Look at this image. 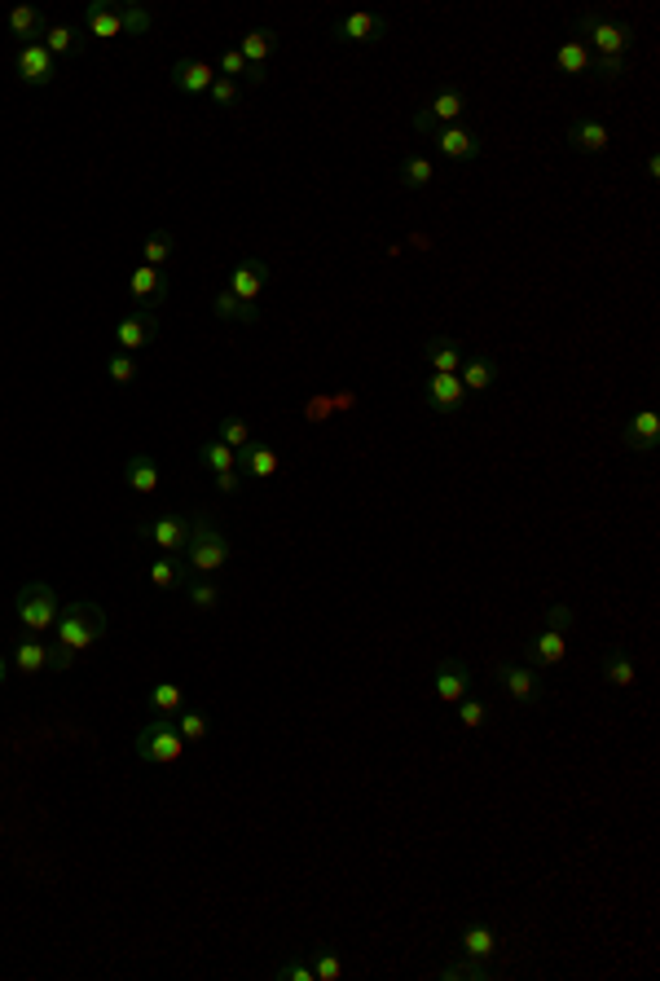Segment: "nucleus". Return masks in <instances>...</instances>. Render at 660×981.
<instances>
[{"label":"nucleus","instance_id":"nucleus-8","mask_svg":"<svg viewBox=\"0 0 660 981\" xmlns=\"http://www.w3.org/2000/svg\"><path fill=\"white\" fill-rule=\"evenodd\" d=\"M128 295H132V308L154 313V308L172 295V273L168 269H150V264H137L132 278H128Z\"/></svg>","mask_w":660,"mask_h":981},{"label":"nucleus","instance_id":"nucleus-32","mask_svg":"<svg viewBox=\"0 0 660 981\" xmlns=\"http://www.w3.org/2000/svg\"><path fill=\"white\" fill-rule=\"evenodd\" d=\"M159 462H154L150 454H137V458H128L124 462V484L128 489H137V493H159Z\"/></svg>","mask_w":660,"mask_h":981},{"label":"nucleus","instance_id":"nucleus-21","mask_svg":"<svg viewBox=\"0 0 660 981\" xmlns=\"http://www.w3.org/2000/svg\"><path fill=\"white\" fill-rule=\"evenodd\" d=\"M462 357H467V348H462L458 339H449V335H436V339H427V344H423L427 374H458Z\"/></svg>","mask_w":660,"mask_h":981},{"label":"nucleus","instance_id":"nucleus-34","mask_svg":"<svg viewBox=\"0 0 660 981\" xmlns=\"http://www.w3.org/2000/svg\"><path fill=\"white\" fill-rule=\"evenodd\" d=\"M40 44H44V49H49L58 62H66V58H75V53L84 49V36H80L75 27H49Z\"/></svg>","mask_w":660,"mask_h":981},{"label":"nucleus","instance_id":"nucleus-14","mask_svg":"<svg viewBox=\"0 0 660 981\" xmlns=\"http://www.w3.org/2000/svg\"><path fill=\"white\" fill-rule=\"evenodd\" d=\"M264 282H269V264L247 256V260H238L234 269H229L225 291L234 295L238 304H256V300H260V291H264Z\"/></svg>","mask_w":660,"mask_h":981},{"label":"nucleus","instance_id":"nucleus-41","mask_svg":"<svg viewBox=\"0 0 660 981\" xmlns=\"http://www.w3.org/2000/svg\"><path fill=\"white\" fill-rule=\"evenodd\" d=\"M185 599H190V608H198V612H212L216 608V603H220V586H216V581H185Z\"/></svg>","mask_w":660,"mask_h":981},{"label":"nucleus","instance_id":"nucleus-6","mask_svg":"<svg viewBox=\"0 0 660 981\" xmlns=\"http://www.w3.org/2000/svg\"><path fill=\"white\" fill-rule=\"evenodd\" d=\"M462 115H467V93H462V88H440V93L423 110H414L410 124H414L418 137H432L436 128L462 124Z\"/></svg>","mask_w":660,"mask_h":981},{"label":"nucleus","instance_id":"nucleus-1","mask_svg":"<svg viewBox=\"0 0 660 981\" xmlns=\"http://www.w3.org/2000/svg\"><path fill=\"white\" fill-rule=\"evenodd\" d=\"M572 36L594 53V75L599 84H621L630 71V44H634V27L612 9H581L572 18Z\"/></svg>","mask_w":660,"mask_h":981},{"label":"nucleus","instance_id":"nucleus-18","mask_svg":"<svg viewBox=\"0 0 660 981\" xmlns=\"http://www.w3.org/2000/svg\"><path fill=\"white\" fill-rule=\"evenodd\" d=\"M168 80H172L176 93H185V97H207V88H212L216 71L207 62H198V58H176Z\"/></svg>","mask_w":660,"mask_h":981},{"label":"nucleus","instance_id":"nucleus-42","mask_svg":"<svg viewBox=\"0 0 660 981\" xmlns=\"http://www.w3.org/2000/svg\"><path fill=\"white\" fill-rule=\"evenodd\" d=\"M176 731H181L185 744L207 740V713L203 709H181V713H176Z\"/></svg>","mask_w":660,"mask_h":981},{"label":"nucleus","instance_id":"nucleus-27","mask_svg":"<svg viewBox=\"0 0 660 981\" xmlns=\"http://www.w3.org/2000/svg\"><path fill=\"white\" fill-rule=\"evenodd\" d=\"M273 49H278V36H273L269 27L247 31V36H242V44H238L242 62H247L251 71H264V75H269V58H273Z\"/></svg>","mask_w":660,"mask_h":981},{"label":"nucleus","instance_id":"nucleus-16","mask_svg":"<svg viewBox=\"0 0 660 981\" xmlns=\"http://www.w3.org/2000/svg\"><path fill=\"white\" fill-rule=\"evenodd\" d=\"M621 445L630 449V454H656V449H660V414L652 410V405H643V410L625 423Z\"/></svg>","mask_w":660,"mask_h":981},{"label":"nucleus","instance_id":"nucleus-26","mask_svg":"<svg viewBox=\"0 0 660 981\" xmlns=\"http://www.w3.org/2000/svg\"><path fill=\"white\" fill-rule=\"evenodd\" d=\"M14 674H27V678H36V674H49V647L40 643V634H22L18 643H14Z\"/></svg>","mask_w":660,"mask_h":981},{"label":"nucleus","instance_id":"nucleus-29","mask_svg":"<svg viewBox=\"0 0 660 981\" xmlns=\"http://www.w3.org/2000/svg\"><path fill=\"white\" fill-rule=\"evenodd\" d=\"M396 176H401L405 190H427V185L436 181V163L427 159L423 150H410V154H401V163H396Z\"/></svg>","mask_w":660,"mask_h":981},{"label":"nucleus","instance_id":"nucleus-4","mask_svg":"<svg viewBox=\"0 0 660 981\" xmlns=\"http://www.w3.org/2000/svg\"><path fill=\"white\" fill-rule=\"evenodd\" d=\"M229 555H234V546H229V537L212 520H203V515L190 520V542H185V564H190V572H220L229 564Z\"/></svg>","mask_w":660,"mask_h":981},{"label":"nucleus","instance_id":"nucleus-43","mask_svg":"<svg viewBox=\"0 0 660 981\" xmlns=\"http://www.w3.org/2000/svg\"><path fill=\"white\" fill-rule=\"evenodd\" d=\"M216 440H225L229 449H242L251 440V427H247V418H238V414H229V418H220L216 423Z\"/></svg>","mask_w":660,"mask_h":981},{"label":"nucleus","instance_id":"nucleus-2","mask_svg":"<svg viewBox=\"0 0 660 981\" xmlns=\"http://www.w3.org/2000/svg\"><path fill=\"white\" fill-rule=\"evenodd\" d=\"M53 634H58V643L49 647V674H66V669L80 665V656H88L106 638V608L93 599L66 603Z\"/></svg>","mask_w":660,"mask_h":981},{"label":"nucleus","instance_id":"nucleus-31","mask_svg":"<svg viewBox=\"0 0 660 981\" xmlns=\"http://www.w3.org/2000/svg\"><path fill=\"white\" fill-rule=\"evenodd\" d=\"M146 581H150L154 590H163V594H168V590H181L185 581H190V564H176V555H159V559H154V564L146 568Z\"/></svg>","mask_w":660,"mask_h":981},{"label":"nucleus","instance_id":"nucleus-39","mask_svg":"<svg viewBox=\"0 0 660 981\" xmlns=\"http://www.w3.org/2000/svg\"><path fill=\"white\" fill-rule=\"evenodd\" d=\"M484 977H489V964L467 960V955H458V960L436 968V981H484Z\"/></svg>","mask_w":660,"mask_h":981},{"label":"nucleus","instance_id":"nucleus-46","mask_svg":"<svg viewBox=\"0 0 660 981\" xmlns=\"http://www.w3.org/2000/svg\"><path fill=\"white\" fill-rule=\"evenodd\" d=\"M106 374L128 388V383L137 379V357H132V352H110V357H106Z\"/></svg>","mask_w":660,"mask_h":981},{"label":"nucleus","instance_id":"nucleus-40","mask_svg":"<svg viewBox=\"0 0 660 981\" xmlns=\"http://www.w3.org/2000/svg\"><path fill=\"white\" fill-rule=\"evenodd\" d=\"M308 964H313L317 981H339V977H344V955H339L335 946H317V951L308 955Z\"/></svg>","mask_w":660,"mask_h":981},{"label":"nucleus","instance_id":"nucleus-17","mask_svg":"<svg viewBox=\"0 0 660 981\" xmlns=\"http://www.w3.org/2000/svg\"><path fill=\"white\" fill-rule=\"evenodd\" d=\"M137 537H141V542H154L163 555H176V550H185V542H190V520H181V515H163V520H154V524H141Z\"/></svg>","mask_w":660,"mask_h":981},{"label":"nucleus","instance_id":"nucleus-9","mask_svg":"<svg viewBox=\"0 0 660 981\" xmlns=\"http://www.w3.org/2000/svg\"><path fill=\"white\" fill-rule=\"evenodd\" d=\"M423 405L436 418H454L462 405H467V388H462L458 374H427L423 383Z\"/></svg>","mask_w":660,"mask_h":981},{"label":"nucleus","instance_id":"nucleus-35","mask_svg":"<svg viewBox=\"0 0 660 981\" xmlns=\"http://www.w3.org/2000/svg\"><path fill=\"white\" fill-rule=\"evenodd\" d=\"M198 462H203L212 476H216V471H234L238 467V449H229L225 440H203V445H198Z\"/></svg>","mask_w":660,"mask_h":981},{"label":"nucleus","instance_id":"nucleus-45","mask_svg":"<svg viewBox=\"0 0 660 981\" xmlns=\"http://www.w3.org/2000/svg\"><path fill=\"white\" fill-rule=\"evenodd\" d=\"M454 709H458V726H467V731H480V726L489 722V709H484V704H480L476 696H471V691H467V696H462V700L454 704Z\"/></svg>","mask_w":660,"mask_h":981},{"label":"nucleus","instance_id":"nucleus-49","mask_svg":"<svg viewBox=\"0 0 660 981\" xmlns=\"http://www.w3.org/2000/svg\"><path fill=\"white\" fill-rule=\"evenodd\" d=\"M572 621H577V616H572V608H568V603H555V608L546 612V630H559V634H568V630H572Z\"/></svg>","mask_w":660,"mask_h":981},{"label":"nucleus","instance_id":"nucleus-13","mask_svg":"<svg viewBox=\"0 0 660 981\" xmlns=\"http://www.w3.org/2000/svg\"><path fill=\"white\" fill-rule=\"evenodd\" d=\"M432 146L445 154L449 163H471V159H480L484 141H480V132H476V128L449 124V128H436V132H432Z\"/></svg>","mask_w":660,"mask_h":981},{"label":"nucleus","instance_id":"nucleus-11","mask_svg":"<svg viewBox=\"0 0 660 981\" xmlns=\"http://www.w3.org/2000/svg\"><path fill=\"white\" fill-rule=\"evenodd\" d=\"M383 36H388V18L383 14H348V18H339L335 27H330V40L335 44H379Z\"/></svg>","mask_w":660,"mask_h":981},{"label":"nucleus","instance_id":"nucleus-52","mask_svg":"<svg viewBox=\"0 0 660 981\" xmlns=\"http://www.w3.org/2000/svg\"><path fill=\"white\" fill-rule=\"evenodd\" d=\"M5 678H9V660L0 656V687H5Z\"/></svg>","mask_w":660,"mask_h":981},{"label":"nucleus","instance_id":"nucleus-38","mask_svg":"<svg viewBox=\"0 0 660 981\" xmlns=\"http://www.w3.org/2000/svg\"><path fill=\"white\" fill-rule=\"evenodd\" d=\"M150 704L159 718H176V713L185 709V691L176 687V682H154L150 687Z\"/></svg>","mask_w":660,"mask_h":981},{"label":"nucleus","instance_id":"nucleus-3","mask_svg":"<svg viewBox=\"0 0 660 981\" xmlns=\"http://www.w3.org/2000/svg\"><path fill=\"white\" fill-rule=\"evenodd\" d=\"M14 616L27 634H49L62 616V599L53 594V586H44V581H27V586L14 594Z\"/></svg>","mask_w":660,"mask_h":981},{"label":"nucleus","instance_id":"nucleus-33","mask_svg":"<svg viewBox=\"0 0 660 981\" xmlns=\"http://www.w3.org/2000/svg\"><path fill=\"white\" fill-rule=\"evenodd\" d=\"M555 66H559L564 75H594V53H590L577 36H568V40L555 49Z\"/></svg>","mask_w":660,"mask_h":981},{"label":"nucleus","instance_id":"nucleus-5","mask_svg":"<svg viewBox=\"0 0 660 981\" xmlns=\"http://www.w3.org/2000/svg\"><path fill=\"white\" fill-rule=\"evenodd\" d=\"M137 757L141 762H150V766H172V762H181L185 757V744L181 740V731H176V722L172 718H154V722H146L137 731Z\"/></svg>","mask_w":660,"mask_h":981},{"label":"nucleus","instance_id":"nucleus-10","mask_svg":"<svg viewBox=\"0 0 660 981\" xmlns=\"http://www.w3.org/2000/svg\"><path fill=\"white\" fill-rule=\"evenodd\" d=\"M14 66H18V80L27 84V88H49L53 80H58V58H53L44 44H18V58H14Z\"/></svg>","mask_w":660,"mask_h":981},{"label":"nucleus","instance_id":"nucleus-50","mask_svg":"<svg viewBox=\"0 0 660 981\" xmlns=\"http://www.w3.org/2000/svg\"><path fill=\"white\" fill-rule=\"evenodd\" d=\"M242 484H247V480H242V471H238V467H234V471H216V489H220V493H238Z\"/></svg>","mask_w":660,"mask_h":981},{"label":"nucleus","instance_id":"nucleus-37","mask_svg":"<svg viewBox=\"0 0 660 981\" xmlns=\"http://www.w3.org/2000/svg\"><path fill=\"white\" fill-rule=\"evenodd\" d=\"M176 251V238L168 234V229H154V234L146 238V247H141V264H150V269H168Z\"/></svg>","mask_w":660,"mask_h":981},{"label":"nucleus","instance_id":"nucleus-22","mask_svg":"<svg viewBox=\"0 0 660 981\" xmlns=\"http://www.w3.org/2000/svg\"><path fill=\"white\" fill-rule=\"evenodd\" d=\"M568 146L577 150V154H603V150L612 146V137H608V128H603L594 115H577L568 124Z\"/></svg>","mask_w":660,"mask_h":981},{"label":"nucleus","instance_id":"nucleus-25","mask_svg":"<svg viewBox=\"0 0 660 981\" xmlns=\"http://www.w3.org/2000/svg\"><path fill=\"white\" fill-rule=\"evenodd\" d=\"M564 656H568V634L542 630V634L528 638V665L533 669H555Z\"/></svg>","mask_w":660,"mask_h":981},{"label":"nucleus","instance_id":"nucleus-20","mask_svg":"<svg viewBox=\"0 0 660 981\" xmlns=\"http://www.w3.org/2000/svg\"><path fill=\"white\" fill-rule=\"evenodd\" d=\"M458 379H462V388H467V396H484L493 383H498V361L484 357V352H467L462 366H458Z\"/></svg>","mask_w":660,"mask_h":981},{"label":"nucleus","instance_id":"nucleus-23","mask_svg":"<svg viewBox=\"0 0 660 981\" xmlns=\"http://www.w3.org/2000/svg\"><path fill=\"white\" fill-rule=\"evenodd\" d=\"M458 946H462V955H467V960L489 964L493 955H498V933H493V924H484V920H467V924H462Z\"/></svg>","mask_w":660,"mask_h":981},{"label":"nucleus","instance_id":"nucleus-19","mask_svg":"<svg viewBox=\"0 0 660 981\" xmlns=\"http://www.w3.org/2000/svg\"><path fill=\"white\" fill-rule=\"evenodd\" d=\"M278 467H282V458L273 454L264 440H247V445L238 449V471H242V480H273L278 476Z\"/></svg>","mask_w":660,"mask_h":981},{"label":"nucleus","instance_id":"nucleus-48","mask_svg":"<svg viewBox=\"0 0 660 981\" xmlns=\"http://www.w3.org/2000/svg\"><path fill=\"white\" fill-rule=\"evenodd\" d=\"M273 977H278V981H317L313 977V964H308V960H286V964L273 968Z\"/></svg>","mask_w":660,"mask_h":981},{"label":"nucleus","instance_id":"nucleus-7","mask_svg":"<svg viewBox=\"0 0 660 981\" xmlns=\"http://www.w3.org/2000/svg\"><path fill=\"white\" fill-rule=\"evenodd\" d=\"M493 682H498L515 704H542L546 700V682L537 678V669L515 665V660H498V665H493Z\"/></svg>","mask_w":660,"mask_h":981},{"label":"nucleus","instance_id":"nucleus-28","mask_svg":"<svg viewBox=\"0 0 660 981\" xmlns=\"http://www.w3.org/2000/svg\"><path fill=\"white\" fill-rule=\"evenodd\" d=\"M9 36H14L18 44H40L44 40V31H49V18L40 14V9H31V5H18L14 14H9Z\"/></svg>","mask_w":660,"mask_h":981},{"label":"nucleus","instance_id":"nucleus-30","mask_svg":"<svg viewBox=\"0 0 660 981\" xmlns=\"http://www.w3.org/2000/svg\"><path fill=\"white\" fill-rule=\"evenodd\" d=\"M599 674H603V682H608V687H616V691H630L634 682H638V669H634V660H630V652H625V647H612V652L603 656Z\"/></svg>","mask_w":660,"mask_h":981},{"label":"nucleus","instance_id":"nucleus-44","mask_svg":"<svg viewBox=\"0 0 660 981\" xmlns=\"http://www.w3.org/2000/svg\"><path fill=\"white\" fill-rule=\"evenodd\" d=\"M119 22H124V36H146L154 27V14L141 5H119Z\"/></svg>","mask_w":660,"mask_h":981},{"label":"nucleus","instance_id":"nucleus-24","mask_svg":"<svg viewBox=\"0 0 660 981\" xmlns=\"http://www.w3.org/2000/svg\"><path fill=\"white\" fill-rule=\"evenodd\" d=\"M84 31L97 40H115L124 36V22H119V0H93L84 9Z\"/></svg>","mask_w":660,"mask_h":981},{"label":"nucleus","instance_id":"nucleus-36","mask_svg":"<svg viewBox=\"0 0 660 981\" xmlns=\"http://www.w3.org/2000/svg\"><path fill=\"white\" fill-rule=\"evenodd\" d=\"M216 317H225V322H247V326H256L260 322V304H238L234 300V295H229L225 291V286H220V291H216Z\"/></svg>","mask_w":660,"mask_h":981},{"label":"nucleus","instance_id":"nucleus-12","mask_svg":"<svg viewBox=\"0 0 660 981\" xmlns=\"http://www.w3.org/2000/svg\"><path fill=\"white\" fill-rule=\"evenodd\" d=\"M110 335H115L119 352H141L146 344H154V335H159V317L146 313V308H132L128 317H119Z\"/></svg>","mask_w":660,"mask_h":981},{"label":"nucleus","instance_id":"nucleus-47","mask_svg":"<svg viewBox=\"0 0 660 981\" xmlns=\"http://www.w3.org/2000/svg\"><path fill=\"white\" fill-rule=\"evenodd\" d=\"M207 97H212L220 110H234V106H238V97H242V88H238L234 80H225V75H216L212 88H207Z\"/></svg>","mask_w":660,"mask_h":981},{"label":"nucleus","instance_id":"nucleus-51","mask_svg":"<svg viewBox=\"0 0 660 981\" xmlns=\"http://www.w3.org/2000/svg\"><path fill=\"white\" fill-rule=\"evenodd\" d=\"M647 181H660V154H647Z\"/></svg>","mask_w":660,"mask_h":981},{"label":"nucleus","instance_id":"nucleus-15","mask_svg":"<svg viewBox=\"0 0 660 981\" xmlns=\"http://www.w3.org/2000/svg\"><path fill=\"white\" fill-rule=\"evenodd\" d=\"M467 691H471V669L462 665V660H454V656L436 660V669H432V696L440 704H458Z\"/></svg>","mask_w":660,"mask_h":981}]
</instances>
